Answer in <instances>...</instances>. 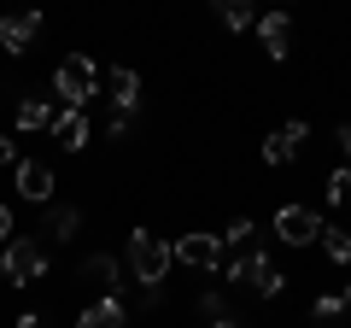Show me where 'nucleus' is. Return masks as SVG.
Masks as SVG:
<instances>
[{"label": "nucleus", "mask_w": 351, "mask_h": 328, "mask_svg": "<svg viewBox=\"0 0 351 328\" xmlns=\"http://www.w3.org/2000/svg\"><path fill=\"white\" fill-rule=\"evenodd\" d=\"M170 240H158L152 229H129V276L141 281V288H158L164 276H170Z\"/></svg>", "instance_id": "obj_1"}, {"label": "nucleus", "mask_w": 351, "mask_h": 328, "mask_svg": "<svg viewBox=\"0 0 351 328\" xmlns=\"http://www.w3.org/2000/svg\"><path fill=\"white\" fill-rule=\"evenodd\" d=\"M0 240H12V205H0Z\"/></svg>", "instance_id": "obj_24"}, {"label": "nucleus", "mask_w": 351, "mask_h": 328, "mask_svg": "<svg viewBox=\"0 0 351 328\" xmlns=\"http://www.w3.org/2000/svg\"><path fill=\"white\" fill-rule=\"evenodd\" d=\"M18 328H47V323H41V316L29 311V316H18Z\"/></svg>", "instance_id": "obj_26"}, {"label": "nucleus", "mask_w": 351, "mask_h": 328, "mask_svg": "<svg viewBox=\"0 0 351 328\" xmlns=\"http://www.w3.org/2000/svg\"><path fill=\"white\" fill-rule=\"evenodd\" d=\"M117 276H123V264H117L112 253H88V258H82V281H88L94 293H100V299L117 288Z\"/></svg>", "instance_id": "obj_10"}, {"label": "nucleus", "mask_w": 351, "mask_h": 328, "mask_svg": "<svg viewBox=\"0 0 351 328\" xmlns=\"http://www.w3.org/2000/svg\"><path fill=\"white\" fill-rule=\"evenodd\" d=\"M258 41L269 47V59H287V41H293L287 12H263V18H258Z\"/></svg>", "instance_id": "obj_12"}, {"label": "nucleus", "mask_w": 351, "mask_h": 328, "mask_svg": "<svg viewBox=\"0 0 351 328\" xmlns=\"http://www.w3.org/2000/svg\"><path fill=\"white\" fill-rule=\"evenodd\" d=\"M240 240H252V217H234V223H228L223 246H240Z\"/></svg>", "instance_id": "obj_21"}, {"label": "nucleus", "mask_w": 351, "mask_h": 328, "mask_svg": "<svg viewBox=\"0 0 351 328\" xmlns=\"http://www.w3.org/2000/svg\"><path fill=\"white\" fill-rule=\"evenodd\" d=\"M18 200H29V205H47L53 200V170H47V164H36V159L18 164Z\"/></svg>", "instance_id": "obj_7"}, {"label": "nucleus", "mask_w": 351, "mask_h": 328, "mask_svg": "<svg viewBox=\"0 0 351 328\" xmlns=\"http://www.w3.org/2000/svg\"><path fill=\"white\" fill-rule=\"evenodd\" d=\"M351 305H346V293H316V305H311V316L316 323H334V316H346Z\"/></svg>", "instance_id": "obj_19"}, {"label": "nucleus", "mask_w": 351, "mask_h": 328, "mask_svg": "<svg viewBox=\"0 0 351 328\" xmlns=\"http://www.w3.org/2000/svg\"><path fill=\"white\" fill-rule=\"evenodd\" d=\"M211 328H234V323H228V316H223V323H211Z\"/></svg>", "instance_id": "obj_27"}, {"label": "nucleus", "mask_w": 351, "mask_h": 328, "mask_svg": "<svg viewBox=\"0 0 351 328\" xmlns=\"http://www.w3.org/2000/svg\"><path fill=\"white\" fill-rule=\"evenodd\" d=\"M217 18H223L228 30H252V24H258V18H252V6H246V0H223V6H217Z\"/></svg>", "instance_id": "obj_18"}, {"label": "nucleus", "mask_w": 351, "mask_h": 328, "mask_svg": "<svg viewBox=\"0 0 351 328\" xmlns=\"http://www.w3.org/2000/svg\"><path fill=\"white\" fill-rule=\"evenodd\" d=\"M322 246H328V258H334V264H351V235H346V229L322 223Z\"/></svg>", "instance_id": "obj_17"}, {"label": "nucleus", "mask_w": 351, "mask_h": 328, "mask_svg": "<svg viewBox=\"0 0 351 328\" xmlns=\"http://www.w3.org/2000/svg\"><path fill=\"white\" fill-rule=\"evenodd\" d=\"M53 89H59V100H64V106L88 112V100L100 94V71H94V59H88V53H71V59H59V71H53Z\"/></svg>", "instance_id": "obj_2"}, {"label": "nucleus", "mask_w": 351, "mask_h": 328, "mask_svg": "<svg viewBox=\"0 0 351 328\" xmlns=\"http://www.w3.org/2000/svg\"><path fill=\"white\" fill-rule=\"evenodd\" d=\"M276 235L287 240V246H311V240L322 235V223H316L311 205H281L276 211Z\"/></svg>", "instance_id": "obj_6"}, {"label": "nucleus", "mask_w": 351, "mask_h": 328, "mask_svg": "<svg viewBox=\"0 0 351 328\" xmlns=\"http://www.w3.org/2000/svg\"><path fill=\"white\" fill-rule=\"evenodd\" d=\"M36 36H41V12H12V18H0V47H6V53H24Z\"/></svg>", "instance_id": "obj_8"}, {"label": "nucleus", "mask_w": 351, "mask_h": 328, "mask_svg": "<svg viewBox=\"0 0 351 328\" xmlns=\"http://www.w3.org/2000/svg\"><path fill=\"white\" fill-rule=\"evenodd\" d=\"M106 89H112V106H117V112H123V117H135V100H141V76L129 71V65H117V71L106 76Z\"/></svg>", "instance_id": "obj_13"}, {"label": "nucleus", "mask_w": 351, "mask_h": 328, "mask_svg": "<svg viewBox=\"0 0 351 328\" xmlns=\"http://www.w3.org/2000/svg\"><path fill=\"white\" fill-rule=\"evenodd\" d=\"M53 141H59L64 152H82V141H88V112H76V106L53 112Z\"/></svg>", "instance_id": "obj_11"}, {"label": "nucleus", "mask_w": 351, "mask_h": 328, "mask_svg": "<svg viewBox=\"0 0 351 328\" xmlns=\"http://www.w3.org/2000/svg\"><path fill=\"white\" fill-rule=\"evenodd\" d=\"M170 258L188 270H223V235H182L170 246Z\"/></svg>", "instance_id": "obj_4"}, {"label": "nucleus", "mask_w": 351, "mask_h": 328, "mask_svg": "<svg viewBox=\"0 0 351 328\" xmlns=\"http://www.w3.org/2000/svg\"><path fill=\"white\" fill-rule=\"evenodd\" d=\"M346 305H351V281H346Z\"/></svg>", "instance_id": "obj_28"}, {"label": "nucleus", "mask_w": 351, "mask_h": 328, "mask_svg": "<svg viewBox=\"0 0 351 328\" xmlns=\"http://www.w3.org/2000/svg\"><path fill=\"white\" fill-rule=\"evenodd\" d=\"M228 281H252V288H258L263 299H276V293L287 288V276H281V270L269 264L263 253H252V258H240V264H228Z\"/></svg>", "instance_id": "obj_5"}, {"label": "nucleus", "mask_w": 351, "mask_h": 328, "mask_svg": "<svg viewBox=\"0 0 351 328\" xmlns=\"http://www.w3.org/2000/svg\"><path fill=\"white\" fill-rule=\"evenodd\" d=\"M199 311L211 316V323H223V293H217V288H211V293H199Z\"/></svg>", "instance_id": "obj_22"}, {"label": "nucleus", "mask_w": 351, "mask_h": 328, "mask_svg": "<svg viewBox=\"0 0 351 328\" xmlns=\"http://www.w3.org/2000/svg\"><path fill=\"white\" fill-rule=\"evenodd\" d=\"M339 147H346V164H351V124H339Z\"/></svg>", "instance_id": "obj_25"}, {"label": "nucleus", "mask_w": 351, "mask_h": 328, "mask_svg": "<svg viewBox=\"0 0 351 328\" xmlns=\"http://www.w3.org/2000/svg\"><path fill=\"white\" fill-rule=\"evenodd\" d=\"M123 299H117V293H106V299H94L88 305L82 316H76V328H123Z\"/></svg>", "instance_id": "obj_14"}, {"label": "nucleus", "mask_w": 351, "mask_h": 328, "mask_svg": "<svg viewBox=\"0 0 351 328\" xmlns=\"http://www.w3.org/2000/svg\"><path fill=\"white\" fill-rule=\"evenodd\" d=\"M328 200H334V205H351V164H339L334 176H328Z\"/></svg>", "instance_id": "obj_20"}, {"label": "nucleus", "mask_w": 351, "mask_h": 328, "mask_svg": "<svg viewBox=\"0 0 351 328\" xmlns=\"http://www.w3.org/2000/svg\"><path fill=\"white\" fill-rule=\"evenodd\" d=\"M0 270H6V281H12V288H29V281L47 276V246H41L36 235H12V240H6Z\"/></svg>", "instance_id": "obj_3"}, {"label": "nucleus", "mask_w": 351, "mask_h": 328, "mask_svg": "<svg viewBox=\"0 0 351 328\" xmlns=\"http://www.w3.org/2000/svg\"><path fill=\"white\" fill-rule=\"evenodd\" d=\"M18 129H24V135H36V129H53L47 100H18Z\"/></svg>", "instance_id": "obj_16"}, {"label": "nucleus", "mask_w": 351, "mask_h": 328, "mask_svg": "<svg viewBox=\"0 0 351 328\" xmlns=\"http://www.w3.org/2000/svg\"><path fill=\"white\" fill-rule=\"evenodd\" d=\"M304 135H311V129H304L299 117H287L276 135L263 141V164H293V152H299V141H304Z\"/></svg>", "instance_id": "obj_9"}, {"label": "nucleus", "mask_w": 351, "mask_h": 328, "mask_svg": "<svg viewBox=\"0 0 351 328\" xmlns=\"http://www.w3.org/2000/svg\"><path fill=\"white\" fill-rule=\"evenodd\" d=\"M76 229H82V205H59V211L47 217V240H76Z\"/></svg>", "instance_id": "obj_15"}, {"label": "nucleus", "mask_w": 351, "mask_h": 328, "mask_svg": "<svg viewBox=\"0 0 351 328\" xmlns=\"http://www.w3.org/2000/svg\"><path fill=\"white\" fill-rule=\"evenodd\" d=\"M0 164H12V170L24 164V159H18V141H0Z\"/></svg>", "instance_id": "obj_23"}]
</instances>
